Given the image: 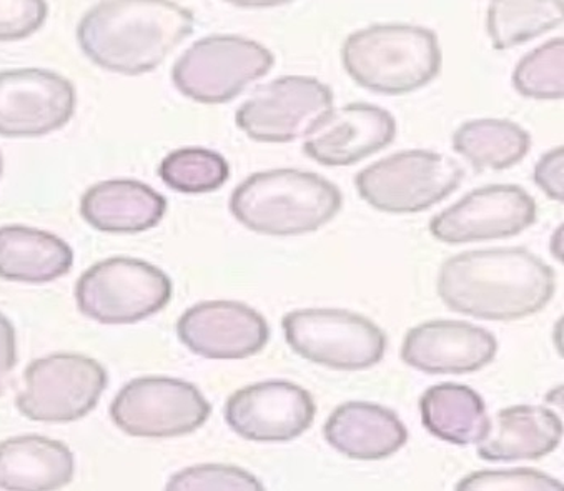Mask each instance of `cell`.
<instances>
[{
	"mask_svg": "<svg viewBox=\"0 0 564 491\" xmlns=\"http://www.w3.org/2000/svg\"><path fill=\"white\" fill-rule=\"evenodd\" d=\"M554 288V270L523 247L458 253L443 263L438 275L443 304L479 320L530 317L550 304Z\"/></svg>",
	"mask_w": 564,
	"mask_h": 491,
	"instance_id": "cell-1",
	"label": "cell"
},
{
	"mask_svg": "<svg viewBox=\"0 0 564 491\" xmlns=\"http://www.w3.org/2000/svg\"><path fill=\"white\" fill-rule=\"evenodd\" d=\"M195 28L174 0H102L77 28V42L97 67L142 76L159 67Z\"/></svg>",
	"mask_w": 564,
	"mask_h": 491,
	"instance_id": "cell-2",
	"label": "cell"
},
{
	"mask_svg": "<svg viewBox=\"0 0 564 491\" xmlns=\"http://www.w3.org/2000/svg\"><path fill=\"white\" fill-rule=\"evenodd\" d=\"M341 204V192L327 178L296 168H275L241 182L228 207L252 232L296 237L327 226L340 212Z\"/></svg>",
	"mask_w": 564,
	"mask_h": 491,
	"instance_id": "cell-3",
	"label": "cell"
},
{
	"mask_svg": "<svg viewBox=\"0 0 564 491\" xmlns=\"http://www.w3.org/2000/svg\"><path fill=\"white\" fill-rule=\"evenodd\" d=\"M341 62L348 76L364 89L381 96H405L438 76L442 48L430 29L375 24L348 35Z\"/></svg>",
	"mask_w": 564,
	"mask_h": 491,
	"instance_id": "cell-4",
	"label": "cell"
},
{
	"mask_svg": "<svg viewBox=\"0 0 564 491\" xmlns=\"http://www.w3.org/2000/svg\"><path fill=\"white\" fill-rule=\"evenodd\" d=\"M172 280L145 260L112 257L90 266L75 285L80 314L104 325H130L167 307Z\"/></svg>",
	"mask_w": 564,
	"mask_h": 491,
	"instance_id": "cell-5",
	"label": "cell"
},
{
	"mask_svg": "<svg viewBox=\"0 0 564 491\" xmlns=\"http://www.w3.org/2000/svg\"><path fill=\"white\" fill-rule=\"evenodd\" d=\"M273 64L275 55L259 42L240 35H208L177 58L172 83L187 99L218 106L267 76Z\"/></svg>",
	"mask_w": 564,
	"mask_h": 491,
	"instance_id": "cell-6",
	"label": "cell"
},
{
	"mask_svg": "<svg viewBox=\"0 0 564 491\" xmlns=\"http://www.w3.org/2000/svg\"><path fill=\"white\" fill-rule=\"evenodd\" d=\"M286 343L302 359L340 372H360L381 362L387 335L364 315L341 308H302L282 320Z\"/></svg>",
	"mask_w": 564,
	"mask_h": 491,
	"instance_id": "cell-7",
	"label": "cell"
},
{
	"mask_svg": "<svg viewBox=\"0 0 564 491\" xmlns=\"http://www.w3.org/2000/svg\"><path fill=\"white\" fill-rule=\"evenodd\" d=\"M465 178L458 162L438 152L405 151L355 177L360 197L384 214H419L452 195Z\"/></svg>",
	"mask_w": 564,
	"mask_h": 491,
	"instance_id": "cell-8",
	"label": "cell"
},
{
	"mask_svg": "<svg viewBox=\"0 0 564 491\" xmlns=\"http://www.w3.org/2000/svg\"><path fill=\"white\" fill-rule=\"evenodd\" d=\"M107 383L109 375L97 360L80 353H52L25 369L15 406L34 422L70 424L96 408Z\"/></svg>",
	"mask_w": 564,
	"mask_h": 491,
	"instance_id": "cell-9",
	"label": "cell"
},
{
	"mask_svg": "<svg viewBox=\"0 0 564 491\" xmlns=\"http://www.w3.org/2000/svg\"><path fill=\"white\" fill-rule=\"evenodd\" d=\"M210 415V403L194 383L171 377L132 380L110 405V416L119 430L152 440L194 434Z\"/></svg>",
	"mask_w": 564,
	"mask_h": 491,
	"instance_id": "cell-10",
	"label": "cell"
},
{
	"mask_svg": "<svg viewBox=\"0 0 564 491\" xmlns=\"http://www.w3.org/2000/svg\"><path fill=\"white\" fill-rule=\"evenodd\" d=\"M334 110L327 84L305 76H285L263 84L237 110L238 129L262 144H289L310 135Z\"/></svg>",
	"mask_w": 564,
	"mask_h": 491,
	"instance_id": "cell-11",
	"label": "cell"
},
{
	"mask_svg": "<svg viewBox=\"0 0 564 491\" xmlns=\"http://www.w3.org/2000/svg\"><path fill=\"white\" fill-rule=\"evenodd\" d=\"M534 198L518 185H488L445 208L430 220L438 242L473 243L510 239L536 222Z\"/></svg>",
	"mask_w": 564,
	"mask_h": 491,
	"instance_id": "cell-12",
	"label": "cell"
},
{
	"mask_svg": "<svg viewBox=\"0 0 564 491\" xmlns=\"http://www.w3.org/2000/svg\"><path fill=\"white\" fill-rule=\"evenodd\" d=\"M77 94L70 80L45 68L0 73V137L35 139L70 122Z\"/></svg>",
	"mask_w": 564,
	"mask_h": 491,
	"instance_id": "cell-13",
	"label": "cell"
},
{
	"mask_svg": "<svg viewBox=\"0 0 564 491\" xmlns=\"http://www.w3.org/2000/svg\"><path fill=\"white\" fill-rule=\"evenodd\" d=\"M310 392L286 380H269L237 390L225 405V422L256 444H286L302 437L315 419Z\"/></svg>",
	"mask_w": 564,
	"mask_h": 491,
	"instance_id": "cell-14",
	"label": "cell"
},
{
	"mask_svg": "<svg viewBox=\"0 0 564 491\" xmlns=\"http://www.w3.org/2000/svg\"><path fill=\"white\" fill-rule=\"evenodd\" d=\"M182 343L208 360H243L262 352L270 340L265 317L240 302H200L177 321Z\"/></svg>",
	"mask_w": 564,
	"mask_h": 491,
	"instance_id": "cell-15",
	"label": "cell"
},
{
	"mask_svg": "<svg viewBox=\"0 0 564 491\" xmlns=\"http://www.w3.org/2000/svg\"><path fill=\"white\" fill-rule=\"evenodd\" d=\"M498 341L491 331L458 320H432L406 334L401 360L429 375H466L494 362Z\"/></svg>",
	"mask_w": 564,
	"mask_h": 491,
	"instance_id": "cell-16",
	"label": "cell"
},
{
	"mask_svg": "<svg viewBox=\"0 0 564 491\" xmlns=\"http://www.w3.org/2000/svg\"><path fill=\"white\" fill-rule=\"evenodd\" d=\"M397 120L371 103H348L334 109L306 135L303 152L325 167L357 164L393 142Z\"/></svg>",
	"mask_w": 564,
	"mask_h": 491,
	"instance_id": "cell-17",
	"label": "cell"
},
{
	"mask_svg": "<svg viewBox=\"0 0 564 491\" xmlns=\"http://www.w3.org/2000/svg\"><path fill=\"white\" fill-rule=\"evenodd\" d=\"M324 437L351 460L378 461L405 447L409 430L393 410L370 402H347L325 422Z\"/></svg>",
	"mask_w": 564,
	"mask_h": 491,
	"instance_id": "cell-18",
	"label": "cell"
},
{
	"mask_svg": "<svg viewBox=\"0 0 564 491\" xmlns=\"http://www.w3.org/2000/svg\"><path fill=\"white\" fill-rule=\"evenodd\" d=\"M563 424L556 413L544 406L514 405L500 410L487 435L478 441V455L485 461L540 460L560 447Z\"/></svg>",
	"mask_w": 564,
	"mask_h": 491,
	"instance_id": "cell-19",
	"label": "cell"
},
{
	"mask_svg": "<svg viewBox=\"0 0 564 491\" xmlns=\"http://www.w3.org/2000/svg\"><path fill=\"white\" fill-rule=\"evenodd\" d=\"M167 200L149 185L130 178L93 185L80 200V214L106 233H140L164 220Z\"/></svg>",
	"mask_w": 564,
	"mask_h": 491,
	"instance_id": "cell-20",
	"label": "cell"
},
{
	"mask_svg": "<svg viewBox=\"0 0 564 491\" xmlns=\"http://www.w3.org/2000/svg\"><path fill=\"white\" fill-rule=\"evenodd\" d=\"M74 454L62 441L41 435H22L0 441L2 490H58L74 480Z\"/></svg>",
	"mask_w": 564,
	"mask_h": 491,
	"instance_id": "cell-21",
	"label": "cell"
},
{
	"mask_svg": "<svg viewBox=\"0 0 564 491\" xmlns=\"http://www.w3.org/2000/svg\"><path fill=\"white\" fill-rule=\"evenodd\" d=\"M74 252L61 237L24 226L0 227V279L47 284L67 275Z\"/></svg>",
	"mask_w": 564,
	"mask_h": 491,
	"instance_id": "cell-22",
	"label": "cell"
},
{
	"mask_svg": "<svg viewBox=\"0 0 564 491\" xmlns=\"http://www.w3.org/2000/svg\"><path fill=\"white\" fill-rule=\"evenodd\" d=\"M426 430L446 444H478L490 427L487 405L478 392L462 383L430 386L420 399Z\"/></svg>",
	"mask_w": 564,
	"mask_h": 491,
	"instance_id": "cell-23",
	"label": "cell"
},
{
	"mask_svg": "<svg viewBox=\"0 0 564 491\" xmlns=\"http://www.w3.org/2000/svg\"><path fill=\"white\" fill-rule=\"evenodd\" d=\"M453 149L478 172L507 171L527 157L531 135L511 120L475 119L456 130Z\"/></svg>",
	"mask_w": 564,
	"mask_h": 491,
	"instance_id": "cell-24",
	"label": "cell"
},
{
	"mask_svg": "<svg viewBox=\"0 0 564 491\" xmlns=\"http://www.w3.org/2000/svg\"><path fill=\"white\" fill-rule=\"evenodd\" d=\"M563 19V0H491L488 35L497 51H508L560 28Z\"/></svg>",
	"mask_w": 564,
	"mask_h": 491,
	"instance_id": "cell-25",
	"label": "cell"
},
{
	"mask_svg": "<svg viewBox=\"0 0 564 491\" xmlns=\"http://www.w3.org/2000/svg\"><path fill=\"white\" fill-rule=\"evenodd\" d=\"M159 175L172 190L181 194H208L227 184L230 165L218 152L184 148L171 152L162 161Z\"/></svg>",
	"mask_w": 564,
	"mask_h": 491,
	"instance_id": "cell-26",
	"label": "cell"
},
{
	"mask_svg": "<svg viewBox=\"0 0 564 491\" xmlns=\"http://www.w3.org/2000/svg\"><path fill=\"white\" fill-rule=\"evenodd\" d=\"M513 86L528 99L560 100L564 96V42L551 39L518 62Z\"/></svg>",
	"mask_w": 564,
	"mask_h": 491,
	"instance_id": "cell-27",
	"label": "cell"
},
{
	"mask_svg": "<svg viewBox=\"0 0 564 491\" xmlns=\"http://www.w3.org/2000/svg\"><path fill=\"white\" fill-rule=\"evenodd\" d=\"M262 481L234 465H195L178 471L169 480L167 490H246L262 491Z\"/></svg>",
	"mask_w": 564,
	"mask_h": 491,
	"instance_id": "cell-28",
	"label": "cell"
},
{
	"mask_svg": "<svg viewBox=\"0 0 564 491\" xmlns=\"http://www.w3.org/2000/svg\"><path fill=\"white\" fill-rule=\"evenodd\" d=\"M456 490L561 491L563 483L543 471L514 468V470L475 471L459 480Z\"/></svg>",
	"mask_w": 564,
	"mask_h": 491,
	"instance_id": "cell-29",
	"label": "cell"
},
{
	"mask_svg": "<svg viewBox=\"0 0 564 491\" xmlns=\"http://www.w3.org/2000/svg\"><path fill=\"white\" fill-rule=\"evenodd\" d=\"M45 0H0V42L31 37L47 21Z\"/></svg>",
	"mask_w": 564,
	"mask_h": 491,
	"instance_id": "cell-30",
	"label": "cell"
},
{
	"mask_svg": "<svg viewBox=\"0 0 564 491\" xmlns=\"http://www.w3.org/2000/svg\"><path fill=\"white\" fill-rule=\"evenodd\" d=\"M534 182L551 200H564V149L561 145L538 161Z\"/></svg>",
	"mask_w": 564,
	"mask_h": 491,
	"instance_id": "cell-31",
	"label": "cell"
},
{
	"mask_svg": "<svg viewBox=\"0 0 564 491\" xmlns=\"http://www.w3.org/2000/svg\"><path fill=\"white\" fill-rule=\"evenodd\" d=\"M15 365H18L15 328L4 314H0V396L8 390Z\"/></svg>",
	"mask_w": 564,
	"mask_h": 491,
	"instance_id": "cell-32",
	"label": "cell"
},
{
	"mask_svg": "<svg viewBox=\"0 0 564 491\" xmlns=\"http://www.w3.org/2000/svg\"><path fill=\"white\" fill-rule=\"evenodd\" d=\"M225 2L243 9H267L279 8V6H285L289 4V2H293V0H225Z\"/></svg>",
	"mask_w": 564,
	"mask_h": 491,
	"instance_id": "cell-33",
	"label": "cell"
},
{
	"mask_svg": "<svg viewBox=\"0 0 564 491\" xmlns=\"http://www.w3.org/2000/svg\"><path fill=\"white\" fill-rule=\"evenodd\" d=\"M2 172H4V159H2V154H0V177H2Z\"/></svg>",
	"mask_w": 564,
	"mask_h": 491,
	"instance_id": "cell-34",
	"label": "cell"
}]
</instances>
